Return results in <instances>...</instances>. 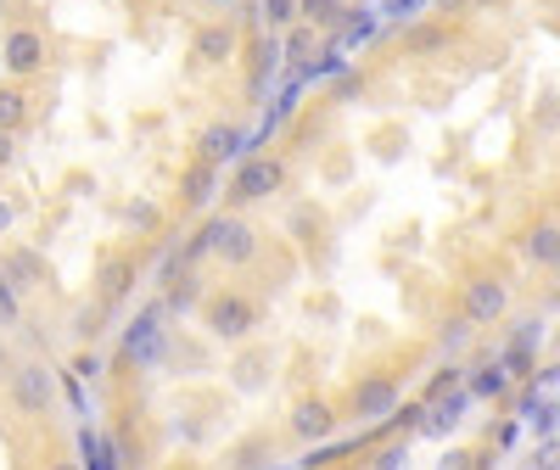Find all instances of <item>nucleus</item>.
<instances>
[{"label":"nucleus","mask_w":560,"mask_h":470,"mask_svg":"<svg viewBox=\"0 0 560 470\" xmlns=\"http://www.w3.org/2000/svg\"><path fill=\"white\" fill-rule=\"evenodd\" d=\"M280 185H287V163H280V157H253V163H242V168H236V179H230L224 202H230V208H247V202L275 197Z\"/></svg>","instance_id":"obj_1"},{"label":"nucleus","mask_w":560,"mask_h":470,"mask_svg":"<svg viewBox=\"0 0 560 470\" xmlns=\"http://www.w3.org/2000/svg\"><path fill=\"white\" fill-rule=\"evenodd\" d=\"M202 325L213 337H247V331H258V303L242 292H213L202 303Z\"/></svg>","instance_id":"obj_2"},{"label":"nucleus","mask_w":560,"mask_h":470,"mask_svg":"<svg viewBox=\"0 0 560 470\" xmlns=\"http://www.w3.org/2000/svg\"><path fill=\"white\" fill-rule=\"evenodd\" d=\"M230 57H236V28H230V23H208V28H197V39H191V68H197V73L224 68Z\"/></svg>","instance_id":"obj_3"},{"label":"nucleus","mask_w":560,"mask_h":470,"mask_svg":"<svg viewBox=\"0 0 560 470\" xmlns=\"http://www.w3.org/2000/svg\"><path fill=\"white\" fill-rule=\"evenodd\" d=\"M7 381H12V403L23 414H45V409H51V375H45V364H23V369L7 375Z\"/></svg>","instance_id":"obj_4"},{"label":"nucleus","mask_w":560,"mask_h":470,"mask_svg":"<svg viewBox=\"0 0 560 470\" xmlns=\"http://www.w3.org/2000/svg\"><path fill=\"white\" fill-rule=\"evenodd\" d=\"M504 308H510L504 280H471V286H465V319L471 325H493V319H504Z\"/></svg>","instance_id":"obj_5"},{"label":"nucleus","mask_w":560,"mask_h":470,"mask_svg":"<svg viewBox=\"0 0 560 470\" xmlns=\"http://www.w3.org/2000/svg\"><path fill=\"white\" fill-rule=\"evenodd\" d=\"M7 68H12L18 79H28V73L45 68V39H39L34 28H12V34H7Z\"/></svg>","instance_id":"obj_6"},{"label":"nucleus","mask_w":560,"mask_h":470,"mask_svg":"<svg viewBox=\"0 0 560 470\" xmlns=\"http://www.w3.org/2000/svg\"><path fill=\"white\" fill-rule=\"evenodd\" d=\"M213 252H219L224 263H253V258H258V230H253V224H236V219H224Z\"/></svg>","instance_id":"obj_7"},{"label":"nucleus","mask_w":560,"mask_h":470,"mask_svg":"<svg viewBox=\"0 0 560 470\" xmlns=\"http://www.w3.org/2000/svg\"><path fill=\"white\" fill-rule=\"evenodd\" d=\"M331 432H337V414H331V403L303 398V403L292 409V437H303V443H319V437H331Z\"/></svg>","instance_id":"obj_8"},{"label":"nucleus","mask_w":560,"mask_h":470,"mask_svg":"<svg viewBox=\"0 0 560 470\" xmlns=\"http://www.w3.org/2000/svg\"><path fill=\"white\" fill-rule=\"evenodd\" d=\"M398 403V387H393V375H370V381L353 387V414L370 420V414H387Z\"/></svg>","instance_id":"obj_9"},{"label":"nucleus","mask_w":560,"mask_h":470,"mask_svg":"<svg viewBox=\"0 0 560 470\" xmlns=\"http://www.w3.org/2000/svg\"><path fill=\"white\" fill-rule=\"evenodd\" d=\"M129 286H135V263H129V258H102V269H96V297L113 308V303L129 297Z\"/></svg>","instance_id":"obj_10"},{"label":"nucleus","mask_w":560,"mask_h":470,"mask_svg":"<svg viewBox=\"0 0 560 470\" xmlns=\"http://www.w3.org/2000/svg\"><path fill=\"white\" fill-rule=\"evenodd\" d=\"M213 191H219V163H191L185 168V185H179V197H185V208H208L213 202Z\"/></svg>","instance_id":"obj_11"},{"label":"nucleus","mask_w":560,"mask_h":470,"mask_svg":"<svg viewBox=\"0 0 560 470\" xmlns=\"http://www.w3.org/2000/svg\"><path fill=\"white\" fill-rule=\"evenodd\" d=\"M236 146H242V134L230 129V124H213V129H202V140H197V157H202V163H224V157H236Z\"/></svg>","instance_id":"obj_12"},{"label":"nucleus","mask_w":560,"mask_h":470,"mask_svg":"<svg viewBox=\"0 0 560 470\" xmlns=\"http://www.w3.org/2000/svg\"><path fill=\"white\" fill-rule=\"evenodd\" d=\"M443 45H448V23H420V28L404 34V51L409 57H432V51H443Z\"/></svg>","instance_id":"obj_13"},{"label":"nucleus","mask_w":560,"mask_h":470,"mask_svg":"<svg viewBox=\"0 0 560 470\" xmlns=\"http://www.w3.org/2000/svg\"><path fill=\"white\" fill-rule=\"evenodd\" d=\"M230 375H236V387H242V392H258V387H264V375H269V348H253V353H242Z\"/></svg>","instance_id":"obj_14"},{"label":"nucleus","mask_w":560,"mask_h":470,"mask_svg":"<svg viewBox=\"0 0 560 470\" xmlns=\"http://www.w3.org/2000/svg\"><path fill=\"white\" fill-rule=\"evenodd\" d=\"M219 224H224V219H208V224L191 235V242H185V252H179V269H191V263H202V258L213 252V242H219Z\"/></svg>","instance_id":"obj_15"},{"label":"nucleus","mask_w":560,"mask_h":470,"mask_svg":"<svg viewBox=\"0 0 560 470\" xmlns=\"http://www.w3.org/2000/svg\"><path fill=\"white\" fill-rule=\"evenodd\" d=\"M28 124V96H23V90L12 84V90H0V129H23Z\"/></svg>","instance_id":"obj_16"},{"label":"nucleus","mask_w":560,"mask_h":470,"mask_svg":"<svg viewBox=\"0 0 560 470\" xmlns=\"http://www.w3.org/2000/svg\"><path fill=\"white\" fill-rule=\"evenodd\" d=\"M555 242H560L555 224H538V230L527 235V258H533V263H544V269H555V258H560V247H555Z\"/></svg>","instance_id":"obj_17"},{"label":"nucleus","mask_w":560,"mask_h":470,"mask_svg":"<svg viewBox=\"0 0 560 470\" xmlns=\"http://www.w3.org/2000/svg\"><path fill=\"white\" fill-rule=\"evenodd\" d=\"M7 274L23 280V286H45V258L39 252H12L7 258Z\"/></svg>","instance_id":"obj_18"},{"label":"nucleus","mask_w":560,"mask_h":470,"mask_svg":"<svg viewBox=\"0 0 560 470\" xmlns=\"http://www.w3.org/2000/svg\"><path fill=\"white\" fill-rule=\"evenodd\" d=\"M168 308H197V274L185 269V274H174V286H168Z\"/></svg>","instance_id":"obj_19"},{"label":"nucleus","mask_w":560,"mask_h":470,"mask_svg":"<svg viewBox=\"0 0 560 470\" xmlns=\"http://www.w3.org/2000/svg\"><path fill=\"white\" fill-rule=\"evenodd\" d=\"M504 387H510V381H504V369H499V364H488V369L471 375V392H477V398H504Z\"/></svg>","instance_id":"obj_20"},{"label":"nucleus","mask_w":560,"mask_h":470,"mask_svg":"<svg viewBox=\"0 0 560 470\" xmlns=\"http://www.w3.org/2000/svg\"><path fill=\"white\" fill-rule=\"evenodd\" d=\"M102 319H107V303H96V308H79V314H73V331H79L84 342H96V337H102Z\"/></svg>","instance_id":"obj_21"},{"label":"nucleus","mask_w":560,"mask_h":470,"mask_svg":"<svg viewBox=\"0 0 560 470\" xmlns=\"http://www.w3.org/2000/svg\"><path fill=\"white\" fill-rule=\"evenodd\" d=\"M308 23H319V28H337L342 23V12H337V0H303V7H298Z\"/></svg>","instance_id":"obj_22"},{"label":"nucleus","mask_w":560,"mask_h":470,"mask_svg":"<svg viewBox=\"0 0 560 470\" xmlns=\"http://www.w3.org/2000/svg\"><path fill=\"white\" fill-rule=\"evenodd\" d=\"M258 17H264L269 28H280V23L298 17V0H258Z\"/></svg>","instance_id":"obj_23"},{"label":"nucleus","mask_w":560,"mask_h":470,"mask_svg":"<svg viewBox=\"0 0 560 470\" xmlns=\"http://www.w3.org/2000/svg\"><path fill=\"white\" fill-rule=\"evenodd\" d=\"M308 51H314V28H298V34L287 39V57H292V62H303Z\"/></svg>","instance_id":"obj_24"},{"label":"nucleus","mask_w":560,"mask_h":470,"mask_svg":"<svg viewBox=\"0 0 560 470\" xmlns=\"http://www.w3.org/2000/svg\"><path fill=\"white\" fill-rule=\"evenodd\" d=\"M454 387H459V369H438V381L427 387V403H432V398H443V392H454Z\"/></svg>","instance_id":"obj_25"},{"label":"nucleus","mask_w":560,"mask_h":470,"mask_svg":"<svg viewBox=\"0 0 560 470\" xmlns=\"http://www.w3.org/2000/svg\"><path fill=\"white\" fill-rule=\"evenodd\" d=\"M275 62V45H258V57H253V90H264V73Z\"/></svg>","instance_id":"obj_26"},{"label":"nucleus","mask_w":560,"mask_h":470,"mask_svg":"<svg viewBox=\"0 0 560 470\" xmlns=\"http://www.w3.org/2000/svg\"><path fill=\"white\" fill-rule=\"evenodd\" d=\"M73 375H84V381H90V375H102V359L96 353H79L73 359Z\"/></svg>","instance_id":"obj_27"},{"label":"nucleus","mask_w":560,"mask_h":470,"mask_svg":"<svg viewBox=\"0 0 560 470\" xmlns=\"http://www.w3.org/2000/svg\"><path fill=\"white\" fill-rule=\"evenodd\" d=\"M18 163V146H12V129H0V168Z\"/></svg>","instance_id":"obj_28"},{"label":"nucleus","mask_w":560,"mask_h":470,"mask_svg":"<svg viewBox=\"0 0 560 470\" xmlns=\"http://www.w3.org/2000/svg\"><path fill=\"white\" fill-rule=\"evenodd\" d=\"M129 219H135V224H140V230H158V213H152V208H135V213H129Z\"/></svg>","instance_id":"obj_29"},{"label":"nucleus","mask_w":560,"mask_h":470,"mask_svg":"<svg viewBox=\"0 0 560 470\" xmlns=\"http://www.w3.org/2000/svg\"><path fill=\"white\" fill-rule=\"evenodd\" d=\"M12 375V353H7V342H0V381Z\"/></svg>","instance_id":"obj_30"},{"label":"nucleus","mask_w":560,"mask_h":470,"mask_svg":"<svg viewBox=\"0 0 560 470\" xmlns=\"http://www.w3.org/2000/svg\"><path fill=\"white\" fill-rule=\"evenodd\" d=\"M7 224H12V208H7V202H0V230H7Z\"/></svg>","instance_id":"obj_31"},{"label":"nucleus","mask_w":560,"mask_h":470,"mask_svg":"<svg viewBox=\"0 0 560 470\" xmlns=\"http://www.w3.org/2000/svg\"><path fill=\"white\" fill-rule=\"evenodd\" d=\"M471 7H477V12H488V7H499V0H471Z\"/></svg>","instance_id":"obj_32"}]
</instances>
